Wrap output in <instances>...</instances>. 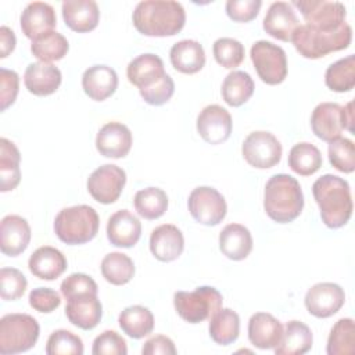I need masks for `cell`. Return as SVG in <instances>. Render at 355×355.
Masks as SVG:
<instances>
[{
	"label": "cell",
	"mask_w": 355,
	"mask_h": 355,
	"mask_svg": "<svg viewBox=\"0 0 355 355\" xmlns=\"http://www.w3.org/2000/svg\"><path fill=\"white\" fill-rule=\"evenodd\" d=\"M135 28L155 37L173 36L180 32L186 22V12L180 3L172 0L140 1L132 15Z\"/></svg>",
	"instance_id": "1"
},
{
	"label": "cell",
	"mask_w": 355,
	"mask_h": 355,
	"mask_svg": "<svg viewBox=\"0 0 355 355\" xmlns=\"http://www.w3.org/2000/svg\"><path fill=\"white\" fill-rule=\"evenodd\" d=\"M312 193L320 209V218L327 227L337 229L349 220L354 205L347 180L326 173L315 180Z\"/></svg>",
	"instance_id": "2"
},
{
	"label": "cell",
	"mask_w": 355,
	"mask_h": 355,
	"mask_svg": "<svg viewBox=\"0 0 355 355\" xmlns=\"http://www.w3.org/2000/svg\"><path fill=\"white\" fill-rule=\"evenodd\" d=\"M263 208L277 223H288L298 218L304 208V194L298 180L286 173L273 175L265 186Z\"/></svg>",
	"instance_id": "3"
},
{
	"label": "cell",
	"mask_w": 355,
	"mask_h": 355,
	"mask_svg": "<svg viewBox=\"0 0 355 355\" xmlns=\"http://www.w3.org/2000/svg\"><path fill=\"white\" fill-rule=\"evenodd\" d=\"M351 39L352 29L345 22L336 31H318L308 25H300L294 32L291 42L302 57L316 60L347 49L351 44Z\"/></svg>",
	"instance_id": "4"
},
{
	"label": "cell",
	"mask_w": 355,
	"mask_h": 355,
	"mask_svg": "<svg viewBox=\"0 0 355 355\" xmlns=\"http://www.w3.org/2000/svg\"><path fill=\"white\" fill-rule=\"evenodd\" d=\"M100 219L94 208L73 205L61 209L54 219L57 237L69 245L85 244L93 240L98 232Z\"/></svg>",
	"instance_id": "5"
},
{
	"label": "cell",
	"mask_w": 355,
	"mask_h": 355,
	"mask_svg": "<svg viewBox=\"0 0 355 355\" xmlns=\"http://www.w3.org/2000/svg\"><path fill=\"white\" fill-rule=\"evenodd\" d=\"M37 320L28 313H8L0 319V354L12 355L31 349L39 338Z\"/></svg>",
	"instance_id": "6"
},
{
	"label": "cell",
	"mask_w": 355,
	"mask_h": 355,
	"mask_svg": "<svg viewBox=\"0 0 355 355\" xmlns=\"http://www.w3.org/2000/svg\"><path fill=\"white\" fill-rule=\"evenodd\" d=\"M222 294L211 286L197 287L194 291H176L173 305L178 315L189 323L211 319L222 308Z\"/></svg>",
	"instance_id": "7"
},
{
	"label": "cell",
	"mask_w": 355,
	"mask_h": 355,
	"mask_svg": "<svg viewBox=\"0 0 355 355\" xmlns=\"http://www.w3.org/2000/svg\"><path fill=\"white\" fill-rule=\"evenodd\" d=\"M251 61L254 68L266 85H279L287 76V57L286 51L268 40H258L252 44Z\"/></svg>",
	"instance_id": "8"
},
{
	"label": "cell",
	"mask_w": 355,
	"mask_h": 355,
	"mask_svg": "<svg viewBox=\"0 0 355 355\" xmlns=\"http://www.w3.org/2000/svg\"><path fill=\"white\" fill-rule=\"evenodd\" d=\"M295 6L304 19L305 25L318 31H336L345 24L347 10L340 1L327 0H294Z\"/></svg>",
	"instance_id": "9"
},
{
	"label": "cell",
	"mask_w": 355,
	"mask_h": 355,
	"mask_svg": "<svg viewBox=\"0 0 355 355\" xmlns=\"http://www.w3.org/2000/svg\"><path fill=\"white\" fill-rule=\"evenodd\" d=\"M241 153L251 166L268 169L280 162L282 144L270 132L257 130L244 139Z\"/></svg>",
	"instance_id": "10"
},
{
	"label": "cell",
	"mask_w": 355,
	"mask_h": 355,
	"mask_svg": "<svg viewBox=\"0 0 355 355\" xmlns=\"http://www.w3.org/2000/svg\"><path fill=\"white\" fill-rule=\"evenodd\" d=\"M191 216L201 225L216 226L226 216V201L223 196L214 187H196L187 200Z\"/></svg>",
	"instance_id": "11"
},
{
	"label": "cell",
	"mask_w": 355,
	"mask_h": 355,
	"mask_svg": "<svg viewBox=\"0 0 355 355\" xmlns=\"http://www.w3.org/2000/svg\"><path fill=\"white\" fill-rule=\"evenodd\" d=\"M125 183V171L114 164H105L89 176L87 191L97 202L112 204L119 198Z\"/></svg>",
	"instance_id": "12"
},
{
	"label": "cell",
	"mask_w": 355,
	"mask_h": 355,
	"mask_svg": "<svg viewBox=\"0 0 355 355\" xmlns=\"http://www.w3.org/2000/svg\"><path fill=\"white\" fill-rule=\"evenodd\" d=\"M308 312L316 318H330L337 313L345 302L344 290L330 282L312 286L304 298Z\"/></svg>",
	"instance_id": "13"
},
{
	"label": "cell",
	"mask_w": 355,
	"mask_h": 355,
	"mask_svg": "<svg viewBox=\"0 0 355 355\" xmlns=\"http://www.w3.org/2000/svg\"><path fill=\"white\" fill-rule=\"evenodd\" d=\"M232 126L229 111L218 104L207 105L197 116V132L209 144L226 141L232 133Z\"/></svg>",
	"instance_id": "14"
},
{
	"label": "cell",
	"mask_w": 355,
	"mask_h": 355,
	"mask_svg": "<svg viewBox=\"0 0 355 355\" xmlns=\"http://www.w3.org/2000/svg\"><path fill=\"white\" fill-rule=\"evenodd\" d=\"M312 132L323 141H333L341 137L344 129V108L337 103H320L311 116Z\"/></svg>",
	"instance_id": "15"
},
{
	"label": "cell",
	"mask_w": 355,
	"mask_h": 355,
	"mask_svg": "<svg viewBox=\"0 0 355 355\" xmlns=\"http://www.w3.org/2000/svg\"><path fill=\"white\" fill-rule=\"evenodd\" d=\"M132 147V133L121 122H108L97 133L96 148L107 158H123Z\"/></svg>",
	"instance_id": "16"
},
{
	"label": "cell",
	"mask_w": 355,
	"mask_h": 355,
	"mask_svg": "<svg viewBox=\"0 0 355 355\" xmlns=\"http://www.w3.org/2000/svg\"><path fill=\"white\" fill-rule=\"evenodd\" d=\"M298 26V18L290 3L275 1L269 6L263 18V29L268 35L282 42H291Z\"/></svg>",
	"instance_id": "17"
},
{
	"label": "cell",
	"mask_w": 355,
	"mask_h": 355,
	"mask_svg": "<svg viewBox=\"0 0 355 355\" xmlns=\"http://www.w3.org/2000/svg\"><path fill=\"white\" fill-rule=\"evenodd\" d=\"M31 241V227L25 218L7 215L0 223V248L4 255L18 257Z\"/></svg>",
	"instance_id": "18"
},
{
	"label": "cell",
	"mask_w": 355,
	"mask_h": 355,
	"mask_svg": "<svg viewBox=\"0 0 355 355\" xmlns=\"http://www.w3.org/2000/svg\"><path fill=\"white\" fill-rule=\"evenodd\" d=\"M183 248V233L175 225H159L151 232L150 250L158 261L172 262L182 255Z\"/></svg>",
	"instance_id": "19"
},
{
	"label": "cell",
	"mask_w": 355,
	"mask_h": 355,
	"mask_svg": "<svg viewBox=\"0 0 355 355\" xmlns=\"http://www.w3.org/2000/svg\"><path fill=\"white\" fill-rule=\"evenodd\" d=\"M141 236V223L128 209L112 214L107 222V237L115 247L130 248Z\"/></svg>",
	"instance_id": "20"
},
{
	"label": "cell",
	"mask_w": 355,
	"mask_h": 355,
	"mask_svg": "<svg viewBox=\"0 0 355 355\" xmlns=\"http://www.w3.org/2000/svg\"><path fill=\"white\" fill-rule=\"evenodd\" d=\"M57 25V17L54 8L43 1L29 3L21 14L22 33L35 40L39 36L51 32Z\"/></svg>",
	"instance_id": "21"
},
{
	"label": "cell",
	"mask_w": 355,
	"mask_h": 355,
	"mask_svg": "<svg viewBox=\"0 0 355 355\" xmlns=\"http://www.w3.org/2000/svg\"><path fill=\"white\" fill-rule=\"evenodd\" d=\"M65 315L73 326L82 330H92L101 320L103 306L97 295L82 294L68 300Z\"/></svg>",
	"instance_id": "22"
},
{
	"label": "cell",
	"mask_w": 355,
	"mask_h": 355,
	"mask_svg": "<svg viewBox=\"0 0 355 355\" xmlns=\"http://www.w3.org/2000/svg\"><path fill=\"white\" fill-rule=\"evenodd\" d=\"M61 10L65 25L78 33L90 32L98 24L100 11L93 0H67Z\"/></svg>",
	"instance_id": "23"
},
{
	"label": "cell",
	"mask_w": 355,
	"mask_h": 355,
	"mask_svg": "<svg viewBox=\"0 0 355 355\" xmlns=\"http://www.w3.org/2000/svg\"><path fill=\"white\" fill-rule=\"evenodd\" d=\"M61 71L50 62H32L26 67L24 83L35 96H50L61 85Z\"/></svg>",
	"instance_id": "24"
},
{
	"label": "cell",
	"mask_w": 355,
	"mask_h": 355,
	"mask_svg": "<svg viewBox=\"0 0 355 355\" xmlns=\"http://www.w3.org/2000/svg\"><path fill=\"white\" fill-rule=\"evenodd\" d=\"M283 336L282 323L270 313L257 312L248 322V340L259 349L275 348Z\"/></svg>",
	"instance_id": "25"
},
{
	"label": "cell",
	"mask_w": 355,
	"mask_h": 355,
	"mask_svg": "<svg viewBox=\"0 0 355 355\" xmlns=\"http://www.w3.org/2000/svg\"><path fill=\"white\" fill-rule=\"evenodd\" d=\"M165 73L162 60L151 53L137 55L126 68L128 80L139 87V90L155 85Z\"/></svg>",
	"instance_id": "26"
},
{
	"label": "cell",
	"mask_w": 355,
	"mask_h": 355,
	"mask_svg": "<svg viewBox=\"0 0 355 355\" xmlns=\"http://www.w3.org/2000/svg\"><path fill=\"white\" fill-rule=\"evenodd\" d=\"M82 87L90 98L103 101L116 90L118 75L108 65H93L83 72Z\"/></svg>",
	"instance_id": "27"
},
{
	"label": "cell",
	"mask_w": 355,
	"mask_h": 355,
	"mask_svg": "<svg viewBox=\"0 0 355 355\" xmlns=\"http://www.w3.org/2000/svg\"><path fill=\"white\" fill-rule=\"evenodd\" d=\"M28 266L33 276L42 280H54L65 272L67 259L60 250L43 245L33 251L28 261Z\"/></svg>",
	"instance_id": "28"
},
{
	"label": "cell",
	"mask_w": 355,
	"mask_h": 355,
	"mask_svg": "<svg viewBox=\"0 0 355 355\" xmlns=\"http://www.w3.org/2000/svg\"><path fill=\"white\" fill-rule=\"evenodd\" d=\"M219 248L229 259H245L252 250V236L245 226L240 223H229L219 234Z\"/></svg>",
	"instance_id": "29"
},
{
	"label": "cell",
	"mask_w": 355,
	"mask_h": 355,
	"mask_svg": "<svg viewBox=\"0 0 355 355\" xmlns=\"http://www.w3.org/2000/svg\"><path fill=\"white\" fill-rule=\"evenodd\" d=\"M172 67L182 73H197L205 65V53L197 40L184 39L175 43L169 51Z\"/></svg>",
	"instance_id": "30"
},
{
	"label": "cell",
	"mask_w": 355,
	"mask_h": 355,
	"mask_svg": "<svg viewBox=\"0 0 355 355\" xmlns=\"http://www.w3.org/2000/svg\"><path fill=\"white\" fill-rule=\"evenodd\" d=\"M313 337L311 329L300 322H287L280 343L273 348L276 355H302L312 348Z\"/></svg>",
	"instance_id": "31"
},
{
	"label": "cell",
	"mask_w": 355,
	"mask_h": 355,
	"mask_svg": "<svg viewBox=\"0 0 355 355\" xmlns=\"http://www.w3.org/2000/svg\"><path fill=\"white\" fill-rule=\"evenodd\" d=\"M19 151L12 141L0 139V190L3 193L14 190L21 180Z\"/></svg>",
	"instance_id": "32"
},
{
	"label": "cell",
	"mask_w": 355,
	"mask_h": 355,
	"mask_svg": "<svg viewBox=\"0 0 355 355\" xmlns=\"http://www.w3.org/2000/svg\"><path fill=\"white\" fill-rule=\"evenodd\" d=\"M119 327L132 338H143L154 329V316L151 311L141 305L125 308L118 318Z\"/></svg>",
	"instance_id": "33"
},
{
	"label": "cell",
	"mask_w": 355,
	"mask_h": 355,
	"mask_svg": "<svg viewBox=\"0 0 355 355\" xmlns=\"http://www.w3.org/2000/svg\"><path fill=\"white\" fill-rule=\"evenodd\" d=\"M254 80L244 71H233L226 75L222 83V97L230 107H240L250 100L254 93Z\"/></svg>",
	"instance_id": "34"
},
{
	"label": "cell",
	"mask_w": 355,
	"mask_h": 355,
	"mask_svg": "<svg viewBox=\"0 0 355 355\" xmlns=\"http://www.w3.org/2000/svg\"><path fill=\"white\" fill-rule=\"evenodd\" d=\"M209 336L220 345H229L234 343L240 333V318L230 308H220L209 319Z\"/></svg>",
	"instance_id": "35"
},
{
	"label": "cell",
	"mask_w": 355,
	"mask_h": 355,
	"mask_svg": "<svg viewBox=\"0 0 355 355\" xmlns=\"http://www.w3.org/2000/svg\"><path fill=\"white\" fill-rule=\"evenodd\" d=\"M288 166L301 176H311L322 166V154L311 143H297L288 154Z\"/></svg>",
	"instance_id": "36"
},
{
	"label": "cell",
	"mask_w": 355,
	"mask_h": 355,
	"mask_svg": "<svg viewBox=\"0 0 355 355\" xmlns=\"http://www.w3.org/2000/svg\"><path fill=\"white\" fill-rule=\"evenodd\" d=\"M69 50L68 40L58 32H47L37 39L32 40L31 51L42 62L58 61L67 55Z\"/></svg>",
	"instance_id": "37"
},
{
	"label": "cell",
	"mask_w": 355,
	"mask_h": 355,
	"mask_svg": "<svg viewBox=\"0 0 355 355\" xmlns=\"http://www.w3.org/2000/svg\"><path fill=\"white\" fill-rule=\"evenodd\" d=\"M133 204L141 218L153 220L165 214L168 208V196L159 187H147L135 194Z\"/></svg>",
	"instance_id": "38"
},
{
	"label": "cell",
	"mask_w": 355,
	"mask_h": 355,
	"mask_svg": "<svg viewBox=\"0 0 355 355\" xmlns=\"http://www.w3.org/2000/svg\"><path fill=\"white\" fill-rule=\"evenodd\" d=\"M326 86L337 93L349 92L355 86V57L347 55L333 62L324 73Z\"/></svg>",
	"instance_id": "39"
},
{
	"label": "cell",
	"mask_w": 355,
	"mask_h": 355,
	"mask_svg": "<svg viewBox=\"0 0 355 355\" xmlns=\"http://www.w3.org/2000/svg\"><path fill=\"white\" fill-rule=\"evenodd\" d=\"M326 351L329 355H352L355 352V324L351 318H343L331 327Z\"/></svg>",
	"instance_id": "40"
},
{
	"label": "cell",
	"mask_w": 355,
	"mask_h": 355,
	"mask_svg": "<svg viewBox=\"0 0 355 355\" xmlns=\"http://www.w3.org/2000/svg\"><path fill=\"white\" fill-rule=\"evenodd\" d=\"M101 273L108 283L122 286L132 280L135 275V263L126 254L110 252L101 261Z\"/></svg>",
	"instance_id": "41"
},
{
	"label": "cell",
	"mask_w": 355,
	"mask_h": 355,
	"mask_svg": "<svg viewBox=\"0 0 355 355\" xmlns=\"http://www.w3.org/2000/svg\"><path fill=\"white\" fill-rule=\"evenodd\" d=\"M47 355H82V338L69 330H55L50 334L46 344Z\"/></svg>",
	"instance_id": "42"
},
{
	"label": "cell",
	"mask_w": 355,
	"mask_h": 355,
	"mask_svg": "<svg viewBox=\"0 0 355 355\" xmlns=\"http://www.w3.org/2000/svg\"><path fill=\"white\" fill-rule=\"evenodd\" d=\"M212 51L216 62L227 69L239 67L245 55L244 46L233 37H220L215 40Z\"/></svg>",
	"instance_id": "43"
},
{
	"label": "cell",
	"mask_w": 355,
	"mask_h": 355,
	"mask_svg": "<svg viewBox=\"0 0 355 355\" xmlns=\"http://www.w3.org/2000/svg\"><path fill=\"white\" fill-rule=\"evenodd\" d=\"M329 161L340 172L351 173L355 169V148L349 139L338 137L329 144Z\"/></svg>",
	"instance_id": "44"
},
{
	"label": "cell",
	"mask_w": 355,
	"mask_h": 355,
	"mask_svg": "<svg viewBox=\"0 0 355 355\" xmlns=\"http://www.w3.org/2000/svg\"><path fill=\"white\" fill-rule=\"evenodd\" d=\"M28 282L24 273L15 268H1L0 270V295L4 301L21 298L26 290Z\"/></svg>",
	"instance_id": "45"
},
{
	"label": "cell",
	"mask_w": 355,
	"mask_h": 355,
	"mask_svg": "<svg viewBox=\"0 0 355 355\" xmlns=\"http://www.w3.org/2000/svg\"><path fill=\"white\" fill-rule=\"evenodd\" d=\"M93 355H126L128 345L122 336L114 330H105L93 341Z\"/></svg>",
	"instance_id": "46"
},
{
	"label": "cell",
	"mask_w": 355,
	"mask_h": 355,
	"mask_svg": "<svg viewBox=\"0 0 355 355\" xmlns=\"http://www.w3.org/2000/svg\"><path fill=\"white\" fill-rule=\"evenodd\" d=\"M60 288H61V294L65 297V300H71V298L82 295V294L97 295V291H98L96 282L85 273L69 275L68 277H65L62 280Z\"/></svg>",
	"instance_id": "47"
},
{
	"label": "cell",
	"mask_w": 355,
	"mask_h": 355,
	"mask_svg": "<svg viewBox=\"0 0 355 355\" xmlns=\"http://www.w3.org/2000/svg\"><path fill=\"white\" fill-rule=\"evenodd\" d=\"M143 100L150 105H162L171 100L175 92L173 79L165 73L155 85L139 90Z\"/></svg>",
	"instance_id": "48"
},
{
	"label": "cell",
	"mask_w": 355,
	"mask_h": 355,
	"mask_svg": "<svg viewBox=\"0 0 355 355\" xmlns=\"http://www.w3.org/2000/svg\"><path fill=\"white\" fill-rule=\"evenodd\" d=\"M262 6L259 0H229L226 1V14L234 22L252 21Z\"/></svg>",
	"instance_id": "49"
},
{
	"label": "cell",
	"mask_w": 355,
	"mask_h": 355,
	"mask_svg": "<svg viewBox=\"0 0 355 355\" xmlns=\"http://www.w3.org/2000/svg\"><path fill=\"white\" fill-rule=\"evenodd\" d=\"M61 304L60 294L47 287H37L29 293V305L42 313H50L55 311Z\"/></svg>",
	"instance_id": "50"
},
{
	"label": "cell",
	"mask_w": 355,
	"mask_h": 355,
	"mask_svg": "<svg viewBox=\"0 0 355 355\" xmlns=\"http://www.w3.org/2000/svg\"><path fill=\"white\" fill-rule=\"evenodd\" d=\"M19 89V78L15 71L0 68V108L7 110L14 104Z\"/></svg>",
	"instance_id": "51"
},
{
	"label": "cell",
	"mask_w": 355,
	"mask_h": 355,
	"mask_svg": "<svg viewBox=\"0 0 355 355\" xmlns=\"http://www.w3.org/2000/svg\"><path fill=\"white\" fill-rule=\"evenodd\" d=\"M141 354L143 355H158V354H162V355H175L176 354V348H175V344L173 341L166 337V336H154L151 338H148L143 348H141Z\"/></svg>",
	"instance_id": "52"
},
{
	"label": "cell",
	"mask_w": 355,
	"mask_h": 355,
	"mask_svg": "<svg viewBox=\"0 0 355 355\" xmlns=\"http://www.w3.org/2000/svg\"><path fill=\"white\" fill-rule=\"evenodd\" d=\"M15 49V35L8 26L0 28V57L6 58Z\"/></svg>",
	"instance_id": "53"
},
{
	"label": "cell",
	"mask_w": 355,
	"mask_h": 355,
	"mask_svg": "<svg viewBox=\"0 0 355 355\" xmlns=\"http://www.w3.org/2000/svg\"><path fill=\"white\" fill-rule=\"evenodd\" d=\"M352 107H354V103L349 101L344 108V129L349 130L351 133L354 132V128H352V123H354V112H352Z\"/></svg>",
	"instance_id": "54"
}]
</instances>
